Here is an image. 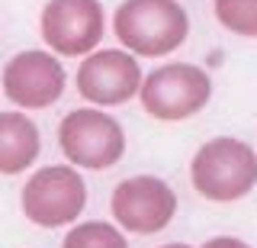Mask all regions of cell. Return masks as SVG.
<instances>
[{
	"label": "cell",
	"mask_w": 257,
	"mask_h": 248,
	"mask_svg": "<svg viewBox=\"0 0 257 248\" xmlns=\"http://www.w3.org/2000/svg\"><path fill=\"white\" fill-rule=\"evenodd\" d=\"M161 248H193V245H183V242H171V245H161Z\"/></svg>",
	"instance_id": "14"
},
{
	"label": "cell",
	"mask_w": 257,
	"mask_h": 248,
	"mask_svg": "<svg viewBox=\"0 0 257 248\" xmlns=\"http://www.w3.org/2000/svg\"><path fill=\"white\" fill-rule=\"evenodd\" d=\"M20 206L29 222L42 229H58L77 222L87 206V184L71 164H48L23 184Z\"/></svg>",
	"instance_id": "3"
},
{
	"label": "cell",
	"mask_w": 257,
	"mask_h": 248,
	"mask_svg": "<svg viewBox=\"0 0 257 248\" xmlns=\"http://www.w3.org/2000/svg\"><path fill=\"white\" fill-rule=\"evenodd\" d=\"M58 145L71 164L87 168V171H103L125 155V132L109 113L84 107L71 110L61 119Z\"/></svg>",
	"instance_id": "5"
},
{
	"label": "cell",
	"mask_w": 257,
	"mask_h": 248,
	"mask_svg": "<svg viewBox=\"0 0 257 248\" xmlns=\"http://www.w3.org/2000/svg\"><path fill=\"white\" fill-rule=\"evenodd\" d=\"M112 33L132 55H171L190 36V20L177 0H122Z\"/></svg>",
	"instance_id": "1"
},
{
	"label": "cell",
	"mask_w": 257,
	"mask_h": 248,
	"mask_svg": "<svg viewBox=\"0 0 257 248\" xmlns=\"http://www.w3.org/2000/svg\"><path fill=\"white\" fill-rule=\"evenodd\" d=\"M61 248H128V242L116 226L93 219V222H80V226L71 229L64 235Z\"/></svg>",
	"instance_id": "11"
},
{
	"label": "cell",
	"mask_w": 257,
	"mask_h": 248,
	"mask_svg": "<svg viewBox=\"0 0 257 248\" xmlns=\"http://www.w3.org/2000/svg\"><path fill=\"white\" fill-rule=\"evenodd\" d=\"M109 210L116 222L132 235H155L174 219L177 213V194L171 184L151 174L122 181L109 197Z\"/></svg>",
	"instance_id": "7"
},
{
	"label": "cell",
	"mask_w": 257,
	"mask_h": 248,
	"mask_svg": "<svg viewBox=\"0 0 257 248\" xmlns=\"http://www.w3.org/2000/svg\"><path fill=\"white\" fill-rule=\"evenodd\" d=\"M193 187L212 203H231L257 187V151L241 139L219 135L193 155Z\"/></svg>",
	"instance_id": "2"
},
{
	"label": "cell",
	"mask_w": 257,
	"mask_h": 248,
	"mask_svg": "<svg viewBox=\"0 0 257 248\" xmlns=\"http://www.w3.org/2000/svg\"><path fill=\"white\" fill-rule=\"evenodd\" d=\"M142 107L155 119L177 123V119L196 116L212 97V81L199 65L187 61H171V65L155 68L148 77H142L139 87Z\"/></svg>",
	"instance_id": "4"
},
{
	"label": "cell",
	"mask_w": 257,
	"mask_h": 248,
	"mask_svg": "<svg viewBox=\"0 0 257 248\" xmlns=\"http://www.w3.org/2000/svg\"><path fill=\"white\" fill-rule=\"evenodd\" d=\"M142 87V68L132 52L103 49L84 55L77 68V94L93 107H119Z\"/></svg>",
	"instance_id": "9"
},
{
	"label": "cell",
	"mask_w": 257,
	"mask_h": 248,
	"mask_svg": "<svg viewBox=\"0 0 257 248\" xmlns=\"http://www.w3.org/2000/svg\"><path fill=\"white\" fill-rule=\"evenodd\" d=\"M203 248H251V245L241 242V238H231V235H215V238H209Z\"/></svg>",
	"instance_id": "13"
},
{
	"label": "cell",
	"mask_w": 257,
	"mask_h": 248,
	"mask_svg": "<svg viewBox=\"0 0 257 248\" xmlns=\"http://www.w3.org/2000/svg\"><path fill=\"white\" fill-rule=\"evenodd\" d=\"M7 100L23 110H45L64 94V68L52 52H20L4 65L0 74Z\"/></svg>",
	"instance_id": "8"
},
{
	"label": "cell",
	"mask_w": 257,
	"mask_h": 248,
	"mask_svg": "<svg viewBox=\"0 0 257 248\" xmlns=\"http://www.w3.org/2000/svg\"><path fill=\"white\" fill-rule=\"evenodd\" d=\"M106 33L100 0H48L42 7V39L55 55H90Z\"/></svg>",
	"instance_id": "6"
},
{
	"label": "cell",
	"mask_w": 257,
	"mask_h": 248,
	"mask_svg": "<svg viewBox=\"0 0 257 248\" xmlns=\"http://www.w3.org/2000/svg\"><path fill=\"white\" fill-rule=\"evenodd\" d=\"M215 17L235 36H257V0H215Z\"/></svg>",
	"instance_id": "12"
},
{
	"label": "cell",
	"mask_w": 257,
	"mask_h": 248,
	"mask_svg": "<svg viewBox=\"0 0 257 248\" xmlns=\"http://www.w3.org/2000/svg\"><path fill=\"white\" fill-rule=\"evenodd\" d=\"M39 148H42L39 126L20 110H4L0 113V174L4 178L23 174L39 158Z\"/></svg>",
	"instance_id": "10"
}]
</instances>
